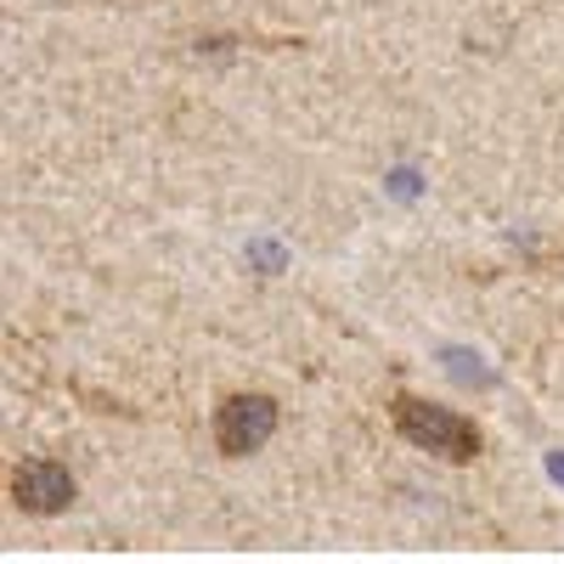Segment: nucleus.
Segmentation results:
<instances>
[{"label": "nucleus", "instance_id": "obj_3", "mask_svg": "<svg viewBox=\"0 0 564 564\" xmlns=\"http://www.w3.org/2000/svg\"><path fill=\"white\" fill-rule=\"evenodd\" d=\"M18 497L29 508H57L63 497H74V486H68V475H57V468L34 463V468H23V475H18Z\"/></svg>", "mask_w": 564, "mask_h": 564}, {"label": "nucleus", "instance_id": "obj_2", "mask_svg": "<svg viewBox=\"0 0 564 564\" xmlns=\"http://www.w3.org/2000/svg\"><path fill=\"white\" fill-rule=\"evenodd\" d=\"M271 430H276V412H271V401H260V395L226 401V406H220V423H215V435H220L226 452H254Z\"/></svg>", "mask_w": 564, "mask_h": 564}, {"label": "nucleus", "instance_id": "obj_1", "mask_svg": "<svg viewBox=\"0 0 564 564\" xmlns=\"http://www.w3.org/2000/svg\"><path fill=\"white\" fill-rule=\"evenodd\" d=\"M401 435L417 441V446H430V452H446V457H468L475 452V430L446 412V406H423V401H401Z\"/></svg>", "mask_w": 564, "mask_h": 564}]
</instances>
